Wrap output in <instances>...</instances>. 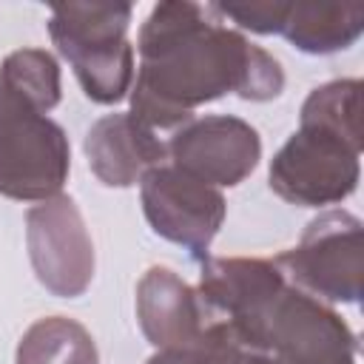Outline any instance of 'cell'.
Masks as SVG:
<instances>
[{
  "instance_id": "7a4b0ae2",
  "label": "cell",
  "mask_w": 364,
  "mask_h": 364,
  "mask_svg": "<svg viewBox=\"0 0 364 364\" xmlns=\"http://www.w3.org/2000/svg\"><path fill=\"white\" fill-rule=\"evenodd\" d=\"M233 336L276 364H355V333L316 296L284 284L256 310L228 318Z\"/></svg>"
},
{
  "instance_id": "7c38bea8",
  "label": "cell",
  "mask_w": 364,
  "mask_h": 364,
  "mask_svg": "<svg viewBox=\"0 0 364 364\" xmlns=\"http://www.w3.org/2000/svg\"><path fill=\"white\" fill-rule=\"evenodd\" d=\"M287 284L282 267L273 259H205L199 273V301L210 310L225 313L228 318L245 316L264 304Z\"/></svg>"
},
{
  "instance_id": "5bb4252c",
  "label": "cell",
  "mask_w": 364,
  "mask_h": 364,
  "mask_svg": "<svg viewBox=\"0 0 364 364\" xmlns=\"http://www.w3.org/2000/svg\"><path fill=\"white\" fill-rule=\"evenodd\" d=\"M14 364H100V353L77 318L46 316L20 336Z\"/></svg>"
},
{
  "instance_id": "5b68a950",
  "label": "cell",
  "mask_w": 364,
  "mask_h": 364,
  "mask_svg": "<svg viewBox=\"0 0 364 364\" xmlns=\"http://www.w3.org/2000/svg\"><path fill=\"white\" fill-rule=\"evenodd\" d=\"M358 156L361 142L318 122H299L273 154L267 185L279 199L299 208L338 205L358 188Z\"/></svg>"
},
{
  "instance_id": "ba28073f",
  "label": "cell",
  "mask_w": 364,
  "mask_h": 364,
  "mask_svg": "<svg viewBox=\"0 0 364 364\" xmlns=\"http://www.w3.org/2000/svg\"><path fill=\"white\" fill-rule=\"evenodd\" d=\"M26 247L37 282L60 299L82 296L94 282V242L77 202L57 193L26 213Z\"/></svg>"
},
{
  "instance_id": "4fadbf2b",
  "label": "cell",
  "mask_w": 364,
  "mask_h": 364,
  "mask_svg": "<svg viewBox=\"0 0 364 364\" xmlns=\"http://www.w3.org/2000/svg\"><path fill=\"white\" fill-rule=\"evenodd\" d=\"M364 31L361 3H290L282 26L284 40L304 54H336Z\"/></svg>"
},
{
  "instance_id": "277c9868",
  "label": "cell",
  "mask_w": 364,
  "mask_h": 364,
  "mask_svg": "<svg viewBox=\"0 0 364 364\" xmlns=\"http://www.w3.org/2000/svg\"><path fill=\"white\" fill-rule=\"evenodd\" d=\"M71 145L60 122L0 82V196L46 202L63 193Z\"/></svg>"
},
{
  "instance_id": "9c48e42d",
  "label": "cell",
  "mask_w": 364,
  "mask_h": 364,
  "mask_svg": "<svg viewBox=\"0 0 364 364\" xmlns=\"http://www.w3.org/2000/svg\"><path fill=\"white\" fill-rule=\"evenodd\" d=\"M165 148L173 168L213 188H236L262 159L259 131L233 114L193 117L171 134Z\"/></svg>"
},
{
  "instance_id": "ac0fdd59",
  "label": "cell",
  "mask_w": 364,
  "mask_h": 364,
  "mask_svg": "<svg viewBox=\"0 0 364 364\" xmlns=\"http://www.w3.org/2000/svg\"><path fill=\"white\" fill-rule=\"evenodd\" d=\"M290 3H210V11L222 20H233L239 28L253 34H282V26L287 20Z\"/></svg>"
},
{
  "instance_id": "52a82bcc",
  "label": "cell",
  "mask_w": 364,
  "mask_h": 364,
  "mask_svg": "<svg viewBox=\"0 0 364 364\" xmlns=\"http://www.w3.org/2000/svg\"><path fill=\"white\" fill-rule=\"evenodd\" d=\"M139 199L156 236L179 245L199 264L208 259L228 216V202L219 188L188 176L171 162H162L139 179Z\"/></svg>"
},
{
  "instance_id": "6da1fadb",
  "label": "cell",
  "mask_w": 364,
  "mask_h": 364,
  "mask_svg": "<svg viewBox=\"0 0 364 364\" xmlns=\"http://www.w3.org/2000/svg\"><path fill=\"white\" fill-rule=\"evenodd\" d=\"M139 65L131 85V114L148 128L176 131L199 105L225 94L247 102L276 100L284 88L282 63L225 26L210 6L165 0L151 9L136 37Z\"/></svg>"
},
{
  "instance_id": "8992f818",
  "label": "cell",
  "mask_w": 364,
  "mask_h": 364,
  "mask_svg": "<svg viewBox=\"0 0 364 364\" xmlns=\"http://www.w3.org/2000/svg\"><path fill=\"white\" fill-rule=\"evenodd\" d=\"M276 264L284 279L318 301L355 304L364 279V225L355 213L333 208L307 222L296 247Z\"/></svg>"
},
{
  "instance_id": "3957f363",
  "label": "cell",
  "mask_w": 364,
  "mask_h": 364,
  "mask_svg": "<svg viewBox=\"0 0 364 364\" xmlns=\"http://www.w3.org/2000/svg\"><path fill=\"white\" fill-rule=\"evenodd\" d=\"M131 3H60L51 6L48 34L74 68L82 94L100 105H117L134 85Z\"/></svg>"
},
{
  "instance_id": "e0dca14e",
  "label": "cell",
  "mask_w": 364,
  "mask_h": 364,
  "mask_svg": "<svg viewBox=\"0 0 364 364\" xmlns=\"http://www.w3.org/2000/svg\"><path fill=\"white\" fill-rule=\"evenodd\" d=\"M358 117H361V80L355 77L316 85L299 111V122H318L344 134L347 139L361 142Z\"/></svg>"
},
{
  "instance_id": "9a60e30c",
  "label": "cell",
  "mask_w": 364,
  "mask_h": 364,
  "mask_svg": "<svg viewBox=\"0 0 364 364\" xmlns=\"http://www.w3.org/2000/svg\"><path fill=\"white\" fill-rule=\"evenodd\" d=\"M0 82L31 102L37 111L48 114L60 105L63 80L60 63L46 48H17L0 63Z\"/></svg>"
},
{
  "instance_id": "30bf717a",
  "label": "cell",
  "mask_w": 364,
  "mask_h": 364,
  "mask_svg": "<svg viewBox=\"0 0 364 364\" xmlns=\"http://www.w3.org/2000/svg\"><path fill=\"white\" fill-rule=\"evenodd\" d=\"M82 151L91 173L105 188H131L151 168L168 159V148L159 134L139 122L131 111L100 117L88 128Z\"/></svg>"
},
{
  "instance_id": "2e32d148",
  "label": "cell",
  "mask_w": 364,
  "mask_h": 364,
  "mask_svg": "<svg viewBox=\"0 0 364 364\" xmlns=\"http://www.w3.org/2000/svg\"><path fill=\"white\" fill-rule=\"evenodd\" d=\"M145 364H276L270 355L245 347L228 321L202 327V333L185 344L156 350Z\"/></svg>"
},
{
  "instance_id": "8fae6325",
  "label": "cell",
  "mask_w": 364,
  "mask_h": 364,
  "mask_svg": "<svg viewBox=\"0 0 364 364\" xmlns=\"http://www.w3.org/2000/svg\"><path fill=\"white\" fill-rule=\"evenodd\" d=\"M136 321L156 347H176L202 333V301L196 290L171 267L154 264L136 282Z\"/></svg>"
}]
</instances>
